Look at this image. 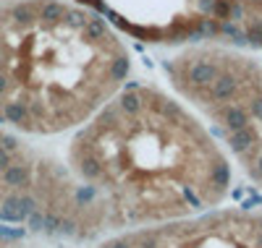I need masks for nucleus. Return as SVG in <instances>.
Returning a JSON list of instances; mask_svg holds the SVG:
<instances>
[{
	"mask_svg": "<svg viewBox=\"0 0 262 248\" xmlns=\"http://www.w3.org/2000/svg\"><path fill=\"white\" fill-rule=\"evenodd\" d=\"M63 167L95 238L223 207L233 167L200 115L152 84H131L74 131Z\"/></svg>",
	"mask_w": 262,
	"mask_h": 248,
	"instance_id": "nucleus-1",
	"label": "nucleus"
},
{
	"mask_svg": "<svg viewBox=\"0 0 262 248\" xmlns=\"http://www.w3.org/2000/svg\"><path fill=\"white\" fill-rule=\"evenodd\" d=\"M128 47L69 0L0 3V128L21 139L76 131L128 79Z\"/></svg>",
	"mask_w": 262,
	"mask_h": 248,
	"instance_id": "nucleus-2",
	"label": "nucleus"
},
{
	"mask_svg": "<svg viewBox=\"0 0 262 248\" xmlns=\"http://www.w3.org/2000/svg\"><path fill=\"white\" fill-rule=\"evenodd\" d=\"M165 76L262 193V60L221 44H191L165 60Z\"/></svg>",
	"mask_w": 262,
	"mask_h": 248,
	"instance_id": "nucleus-3",
	"label": "nucleus"
},
{
	"mask_svg": "<svg viewBox=\"0 0 262 248\" xmlns=\"http://www.w3.org/2000/svg\"><path fill=\"white\" fill-rule=\"evenodd\" d=\"M95 248H262V209L215 207L194 217L113 233Z\"/></svg>",
	"mask_w": 262,
	"mask_h": 248,
	"instance_id": "nucleus-4",
	"label": "nucleus"
},
{
	"mask_svg": "<svg viewBox=\"0 0 262 248\" xmlns=\"http://www.w3.org/2000/svg\"><path fill=\"white\" fill-rule=\"evenodd\" d=\"M45 157L27 139L0 128V222L37 233V180Z\"/></svg>",
	"mask_w": 262,
	"mask_h": 248,
	"instance_id": "nucleus-5",
	"label": "nucleus"
},
{
	"mask_svg": "<svg viewBox=\"0 0 262 248\" xmlns=\"http://www.w3.org/2000/svg\"><path fill=\"white\" fill-rule=\"evenodd\" d=\"M0 248H24V243H21L8 228H0Z\"/></svg>",
	"mask_w": 262,
	"mask_h": 248,
	"instance_id": "nucleus-6",
	"label": "nucleus"
}]
</instances>
